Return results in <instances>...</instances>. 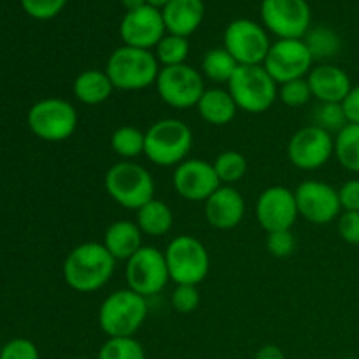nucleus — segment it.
Returning a JSON list of instances; mask_svg holds the SVG:
<instances>
[{"label":"nucleus","mask_w":359,"mask_h":359,"mask_svg":"<svg viewBox=\"0 0 359 359\" xmlns=\"http://www.w3.org/2000/svg\"><path fill=\"white\" fill-rule=\"evenodd\" d=\"M116 259L100 242H83L67 255L63 279L77 293H95L111 280Z\"/></svg>","instance_id":"nucleus-1"},{"label":"nucleus","mask_w":359,"mask_h":359,"mask_svg":"<svg viewBox=\"0 0 359 359\" xmlns=\"http://www.w3.org/2000/svg\"><path fill=\"white\" fill-rule=\"evenodd\" d=\"M160 63L153 51L125 46L111 53L105 65L114 90L140 91L156 84Z\"/></svg>","instance_id":"nucleus-2"},{"label":"nucleus","mask_w":359,"mask_h":359,"mask_svg":"<svg viewBox=\"0 0 359 359\" xmlns=\"http://www.w3.org/2000/svg\"><path fill=\"white\" fill-rule=\"evenodd\" d=\"M191 147V128L181 119L165 118L147 128L144 156L158 167H177L188 160Z\"/></svg>","instance_id":"nucleus-3"},{"label":"nucleus","mask_w":359,"mask_h":359,"mask_svg":"<svg viewBox=\"0 0 359 359\" xmlns=\"http://www.w3.org/2000/svg\"><path fill=\"white\" fill-rule=\"evenodd\" d=\"M147 318V298L132 290H116L98 309V326L107 339L135 337Z\"/></svg>","instance_id":"nucleus-4"},{"label":"nucleus","mask_w":359,"mask_h":359,"mask_svg":"<svg viewBox=\"0 0 359 359\" xmlns=\"http://www.w3.org/2000/svg\"><path fill=\"white\" fill-rule=\"evenodd\" d=\"M107 195L118 205L130 210H139L144 203L154 198V179L151 172L135 161L121 160L112 165L104 177Z\"/></svg>","instance_id":"nucleus-5"},{"label":"nucleus","mask_w":359,"mask_h":359,"mask_svg":"<svg viewBox=\"0 0 359 359\" xmlns=\"http://www.w3.org/2000/svg\"><path fill=\"white\" fill-rule=\"evenodd\" d=\"M238 111L249 114L266 112L279 98V84L263 65H238L228 83Z\"/></svg>","instance_id":"nucleus-6"},{"label":"nucleus","mask_w":359,"mask_h":359,"mask_svg":"<svg viewBox=\"0 0 359 359\" xmlns=\"http://www.w3.org/2000/svg\"><path fill=\"white\" fill-rule=\"evenodd\" d=\"M168 276L172 283L198 286L210 270V256L205 245L191 235H179L165 249Z\"/></svg>","instance_id":"nucleus-7"},{"label":"nucleus","mask_w":359,"mask_h":359,"mask_svg":"<svg viewBox=\"0 0 359 359\" xmlns=\"http://www.w3.org/2000/svg\"><path fill=\"white\" fill-rule=\"evenodd\" d=\"M77 111L69 100L44 98L28 111V126L46 142H63L77 128Z\"/></svg>","instance_id":"nucleus-8"},{"label":"nucleus","mask_w":359,"mask_h":359,"mask_svg":"<svg viewBox=\"0 0 359 359\" xmlns=\"http://www.w3.org/2000/svg\"><path fill=\"white\" fill-rule=\"evenodd\" d=\"M156 93L163 104L174 109L196 107L205 91L203 76L188 63L174 67H161L158 74Z\"/></svg>","instance_id":"nucleus-9"},{"label":"nucleus","mask_w":359,"mask_h":359,"mask_svg":"<svg viewBox=\"0 0 359 359\" xmlns=\"http://www.w3.org/2000/svg\"><path fill=\"white\" fill-rule=\"evenodd\" d=\"M125 276L128 290L135 291L144 298L156 297L170 280L165 252L158 248L142 245L126 262Z\"/></svg>","instance_id":"nucleus-10"},{"label":"nucleus","mask_w":359,"mask_h":359,"mask_svg":"<svg viewBox=\"0 0 359 359\" xmlns=\"http://www.w3.org/2000/svg\"><path fill=\"white\" fill-rule=\"evenodd\" d=\"M223 44L238 65H263L272 46L265 27L245 18L228 25Z\"/></svg>","instance_id":"nucleus-11"},{"label":"nucleus","mask_w":359,"mask_h":359,"mask_svg":"<svg viewBox=\"0 0 359 359\" xmlns=\"http://www.w3.org/2000/svg\"><path fill=\"white\" fill-rule=\"evenodd\" d=\"M287 160L300 170H318L335 154V137L318 125H309L293 133L287 142Z\"/></svg>","instance_id":"nucleus-12"},{"label":"nucleus","mask_w":359,"mask_h":359,"mask_svg":"<svg viewBox=\"0 0 359 359\" xmlns=\"http://www.w3.org/2000/svg\"><path fill=\"white\" fill-rule=\"evenodd\" d=\"M263 25L279 39H304L311 30V6L307 0H263Z\"/></svg>","instance_id":"nucleus-13"},{"label":"nucleus","mask_w":359,"mask_h":359,"mask_svg":"<svg viewBox=\"0 0 359 359\" xmlns=\"http://www.w3.org/2000/svg\"><path fill=\"white\" fill-rule=\"evenodd\" d=\"M314 65L304 39H279L270 46L263 67L277 84L307 77Z\"/></svg>","instance_id":"nucleus-14"},{"label":"nucleus","mask_w":359,"mask_h":359,"mask_svg":"<svg viewBox=\"0 0 359 359\" xmlns=\"http://www.w3.org/2000/svg\"><path fill=\"white\" fill-rule=\"evenodd\" d=\"M298 214L312 224H330L342 214L339 189L323 181H304L294 189Z\"/></svg>","instance_id":"nucleus-15"},{"label":"nucleus","mask_w":359,"mask_h":359,"mask_svg":"<svg viewBox=\"0 0 359 359\" xmlns=\"http://www.w3.org/2000/svg\"><path fill=\"white\" fill-rule=\"evenodd\" d=\"M298 216L294 191L286 186H270L263 189L256 200V219L266 233L291 230Z\"/></svg>","instance_id":"nucleus-16"},{"label":"nucleus","mask_w":359,"mask_h":359,"mask_svg":"<svg viewBox=\"0 0 359 359\" xmlns=\"http://www.w3.org/2000/svg\"><path fill=\"white\" fill-rule=\"evenodd\" d=\"M175 193L188 202H203L221 186L214 165L202 158H189L179 163L172 174Z\"/></svg>","instance_id":"nucleus-17"},{"label":"nucleus","mask_w":359,"mask_h":359,"mask_svg":"<svg viewBox=\"0 0 359 359\" xmlns=\"http://www.w3.org/2000/svg\"><path fill=\"white\" fill-rule=\"evenodd\" d=\"M119 35L125 46L147 51L154 49L167 35L161 9L146 4L135 11H128L119 25Z\"/></svg>","instance_id":"nucleus-18"},{"label":"nucleus","mask_w":359,"mask_h":359,"mask_svg":"<svg viewBox=\"0 0 359 359\" xmlns=\"http://www.w3.org/2000/svg\"><path fill=\"white\" fill-rule=\"evenodd\" d=\"M207 223L216 230H233L245 216V200L233 186L221 184L203 207Z\"/></svg>","instance_id":"nucleus-19"},{"label":"nucleus","mask_w":359,"mask_h":359,"mask_svg":"<svg viewBox=\"0 0 359 359\" xmlns=\"http://www.w3.org/2000/svg\"><path fill=\"white\" fill-rule=\"evenodd\" d=\"M307 81L312 98H318L321 104H342L344 98L353 90V81L349 74L332 63L312 67Z\"/></svg>","instance_id":"nucleus-20"},{"label":"nucleus","mask_w":359,"mask_h":359,"mask_svg":"<svg viewBox=\"0 0 359 359\" xmlns=\"http://www.w3.org/2000/svg\"><path fill=\"white\" fill-rule=\"evenodd\" d=\"M167 34L188 39L195 34L205 16L203 0H170L161 9Z\"/></svg>","instance_id":"nucleus-21"},{"label":"nucleus","mask_w":359,"mask_h":359,"mask_svg":"<svg viewBox=\"0 0 359 359\" xmlns=\"http://www.w3.org/2000/svg\"><path fill=\"white\" fill-rule=\"evenodd\" d=\"M109 252L116 262H128L140 248H142V231L137 226L135 221L119 219L114 221L105 230L104 242Z\"/></svg>","instance_id":"nucleus-22"},{"label":"nucleus","mask_w":359,"mask_h":359,"mask_svg":"<svg viewBox=\"0 0 359 359\" xmlns=\"http://www.w3.org/2000/svg\"><path fill=\"white\" fill-rule=\"evenodd\" d=\"M196 109H198L200 118L214 126H224L231 123L238 111L230 91L223 88H209L203 91Z\"/></svg>","instance_id":"nucleus-23"},{"label":"nucleus","mask_w":359,"mask_h":359,"mask_svg":"<svg viewBox=\"0 0 359 359\" xmlns=\"http://www.w3.org/2000/svg\"><path fill=\"white\" fill-rule=\"evenodd\" d=\"M74 97L84 105H100L111 98L114 86L105 70L88 69L74 79Z\"/></svg>","instance_id":"nucleus-24"},{"label":"nucleus","mask_w":359,"mask_h":359,"mask_svg":"<svg viewBox=\"0 0 359 359\" xmlns=\"http://www.w3.org/2000/svg\"><path fill=\"white\" fill-rule=\"evenodd\" d=\"M137 226L147 237H163L174 226V212L163 200L153 198L137 210Z\"/></svg>","instance_id":"nucleus-25"},{"label":"nucleus","mask_w":359,"mask_h":359,"mask_svg":"<svg viewBox=\"0 0 359 359\" xmlns=\"http://www.w3.org/2000/svg\"><path fill=\"white\" fill-rule=\"evenodd\" d=\"M346 170L359 174V125L347 123L335 135V154Z\"/></svg>","instance_id":"nucleus-26"},{"label":"nucleus","mask_w":359,"mask_h":359,"mask_svg":"<svg viewBox=\"0 0 359 359\" xmlns=\"http://www.w3.org/2000/svg\"><path fill=\"white\" fill-rule=\"evenodd\" d=\"M238 63L224 48H214L202 58V76L212 83H230Z\"/></svg>","instance_id":"nucleus-27"},{"label":"nucleus","mask_w":359,"mask_h":359,"mask_svg":"<svg viewBox=\"0 0 359 359\" xmlns=\"http://www.w3.org/2000/svg\"><path fill=\"white\" fill-rule=\"evenodd\" d=\"M144 144H146V132L132 125L119 126L111 135L112 151L126 161H133L144 154Z\"/></svg>","instance_id":"nucleus-28"},{"label":"nucleus","mask_w":359,"mask_h":359,"mask_svg":"<svg viewBox=\"0 0 359 359\" xmlns=\"http://www.w3.org/2000/svg\"><path fill=\"white\" fill-rule=\"evenodd\" d=\"M312 58L316 60H330L337 56L342 49V41L339 34L328 27H316L307 32L304 37Z\"/></svg>","instance_id":"nucleus-29"},{"label":"nucleus","mask_w":359,"mask_h":359,"mask_svg":"<svg viewBox=\"0 0 359 359\" xmlns=\"http://www.w3.org/2000/svg\"><path fill=\"white\" fill-rule=\"evenodd\" d=\"M212 165L221 184L233 186L235 182H238L248 174V160H245L244 154L233 149L223 151V153L217 154Z\"/></svg>","instance_id":"nucleus-30"},{"label":"nucleus","mask_w":359,"mask_h":359,"mask_svg":"<svg viewBox=\"0 0 359 359\" xmlns=\"http://www.w3.org/2000/svg\"><path fill=\"white\" fill-rule=\"evenodd\" d=\"M189 55V42L181 35L167 34L154 48V56L161 67H174L186 63Z\"/></svg>","instance_id":"nucleus-31"},{"label":"nucleus","mask_w":359,"mask_h":359,"mask_svg":"<svg viewBox=\"0 0 359 359\" xmlns=\"http://www.w3.org/2000/svg\"><path fill=\"white\" fill-rule=\"evenodd\" d=\"M97 359H146V351L135 337H118L102 344Z\"/></svg>","instance_id":"nucleus-32"},{"label":"nucleus","mask_w":359,"mask_h":359,"mask_svg":"<svg viewBox=\"0 0 359 359\" xmlns=\"http://www.w3.org/2000/svg\"><path fill=\"white\" fill-rule=\"evenodd\" d=\"M311 98L312 91L311 86H309L307 77L279 84V100L286 107H304V105H307L311 102Z\"/></svg>","instance_id":"nucleus-33"},{"label":"nucleus","mask_w":359,"mask_h":359,"mask_svg":"<svg viewBox=\"0 0 359 359\" xmlns=\"http://www.w3.org/2000/svg\"><path fill=\"white\" fill-rule=\"evenodd\" d=\"M314 125L321 126L326 132L339 133L347 125L342 104H321L314 112Z\"/></svg>","instance_id":"nucleus-34"},{"label":"nucleus","mask_w":359,"mask_h":359,"mask_svg":"<svg viewBox=\"0 0 359 359\" xmlns=\"http://www.w3.org/2000/svg\"><path fill=\"white\" fill-rule=\"evenodd\" d=\"M170 304L174 311L179 312V314H191V312H195L200 305L198 286L177 284L174 291H172Z\"/></svg>","instance_id":"nucleus-35"},{"label":"nucleus","mask_w":359,"mask_h":359,"mask_svg":"<svg viewBox=\"0 0 359 359\" xmlns=\"http://www.w3.org/2000/svg\"><path fill=\"white\" fill-rule=\"evenodd\" d=\"M266 251L273 256V258H287L297 249V238H294L291 230H280L266 233Z\"/></svg>","instance_id":"nucleus-36"},{"label":"nucleus","mask_w":359,"mask_h":359,"mask_svg":"<svg viewBox=\"0 0 359 359\" xmlns=\"http://www.w3.org/2000/svg\"><path fill=\"white\" fill-rule=\"evenodd\" d=\"M69 0H21L25 13L35 20H51L62 13Z\"/></svg>","instance_id":"nucleus-37"},{"label":"nucleus","mask_w":359,"mask_h":359,"mask_svg":"<svg viewBox=\"0 0 359 359\" xmlns=\"http://www.w3.org/2000/svg\"><path fill=\"white\" fill-rule=\"evenodd\" d=\"M0 359H41L39 349L32 340L14 339L0 351Z\"/></svg>","instance_id":"nucleus-38"},{"label":"nucleus","mask_w":359,"mask_h":359,"mask_svg":"<svg viewBox=\"0 0 359 359\" xmlns=\"http://www.w3.org/2000/svg\"><path fill=\"white\" fill-rule=\"evenodd\" d=\"M339 235L344 242L351 245H359V212L344 210L339 216Z\"/></svg>","instance_id":"nucleus-39"},{"label":"nucleus","mask_w":359,"mask_h":359,"mask_svg":"<svg viewBox=\"0 0 359 359\" xmlns=\"http://www.w3.org/2000/svg\"><path fill=\"white\" fill-rule=\"evenodd\" d=\"M339 198L342 210L359 212V179H351L339 189Z\"/></svg>","instance_id":"nucleus-40"},{"label":"nucleus","mask_w":359,"mask_h":359,"mask_svg":"<svg viewBox=\"0 0 359 359\" xmlns=\"http://www.w3.org/2000/svg\"><path fill=\"white\" fill-rule=\"evenodd\" d=\"M344 114H346L347 123H353V125H359V84L353 86V90L349 91L346 98L342 102Z\"/></svg>","instance_id":"nucleus-41"},{"label":"nucleus","mask_w":359,"mask_h":359,"mask_svg":"<svg viewBox=\"0 0 359 359\" xmlns=\"http://www.w3.org/2000/svg\"><path fill=\"white\" fill-rule=\"evenodd\" d=\"M255 359H286V354L283 353L279 346H273V344H269V346H263L262 349L256 353Z\"/></svg>","instance_id":"nucleus-42"},{"label":"nucleus","mask_w":359,"mask_h":359,"mask_svg":"<svg viewBox=\"0 0 359 359\" xmlns=\"http://www.w3.org/2000/svg\"><path fill=\"white\" fill-rule=\"evenodd\" d=\"M121 4H123V7H125L126 9V13H128V11H135V9H139V7H142V6H146V0H121Z\"/></svg>","instance_id":"nucleus-43"},{"label":"nucleus","mask_w":359,"mask_h":359,"mask_svg":"<svg viewBox=\"0 0 359 359\" xmlns=\"http://www.w3.org/2000/svg\"><path fill=\"white\" fill-rule=\"evenodd\" d=\"M146 2L149 4V6L156 7V9H163V7L167 6V4L170 2V0H146Z\"/></svg>","instance_id":"nucleus-44"},{"label":"nucleus","mask_w":359,"mask_h":359,"mask_svg":"<svg viewBox=\"0 0 359 359\" xmlns=\"http://www.w3.org/2000/svg\"><path fill=\"white\" fill-rule=\"evenodd\" d=\"M346 359H359L358 356H349V358H346Z\"/></svg>","instance_id":"nucleus-45"},{"label":"nucleus","mask_w":359,"mask_h":359,"mask_svg":"<svg viewBox=\"0 0 359 359\" xmlns=\"http://www.w3.org/2000/svg\"><path fill=\"white\" fill-rule=\"evenodd\" d=\"M70 359H88V358H70Z\"/></svg>","instance_id":"nucleus-46"}]
</instances>
